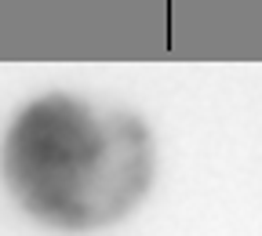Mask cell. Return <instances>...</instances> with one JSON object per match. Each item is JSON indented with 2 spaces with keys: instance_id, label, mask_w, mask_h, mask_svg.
Masks as SVG:
<instances>
[{
  "instance_id": "obj_1",
  "label": "cell",
  "mask_w": 262,
  "mask_h": 236,
  "mask_svg": "<svg viewBox=\"0 0 262 236\" xmlns=\"http://www.w3.org/2000/svg\"><path fill=\"white\" fill-rule=\"evenodd\" d=\"M139 149L77 106H37L11 134V182L40 215L106 218L131 196Z\"/></svg>"
}]
</instances>
